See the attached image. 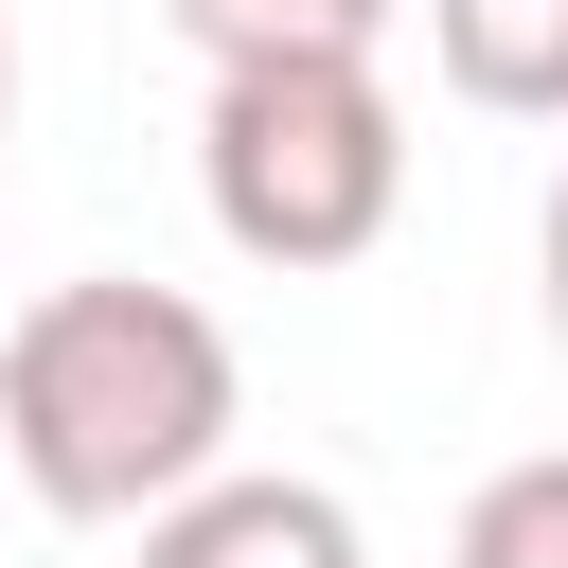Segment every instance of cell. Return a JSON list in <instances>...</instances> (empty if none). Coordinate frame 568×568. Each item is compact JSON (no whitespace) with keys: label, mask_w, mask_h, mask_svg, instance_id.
Here are the masks:
<instances>
[{"label":"cell","mask_w":568,"mask_h":568,"mask_svg":"<svg viewBox=\"0 0 568 568\" xmlns=\"http://www.w3.org/2000/svg\"><path fill=\"white\" fill-rule=\"evenodd\" d=\"M231 426H248V373H231V320L142 284V266H71L18 302L0 337V462L36 515L71 532H142L178 515L195 479H231Z\"/></svg>","instance_id":"1"},{"label":"cell","mask_w":568,"mask_h":568,"mask_svg":"<svg viewBox=\"0 0 568 568\" xmlns=\"http://www.w3.org/2000/svg\"><path fill=\"white\" fill-rule=\"evenodd\" d=\"M195 195L248 266H373L390 213H408V106L373 53H248L213 71V124H195Z\"/></svg>","instance_id":"2"},{"label":"cell","mask_w":568,"mask_h":568,"mask_svg":"<svg viewBox=\"0 0 568 568\" xmlns=\"http://www.w3.org/2000/svg\"><path fill=\"white\" fill-rule=\"evenodd\" d=\"M142 568H373V532H355V497L337 479H195L178 515H142Z\"/></svg>","instance_id":"3"},{"label":"cell","mask_w":568,"mask_h":568,"mask_svg":"<svg viewBox=\"0 0 568 568\" xmlns=\"http://www.w3.org/2000/svg\"><path fill=\"white\" fill-rule=\"evenodd\" d=\"M426 53L497 124H568V0H426Z\"/></svg>","instance_id":"4"},{"label":"cell","mask_w":568,"mask_h":568,"mask_svg":"<svg viewBox=\"0 0 568 568\" xmlns=\"http://www.w3.org/2000/svg\"><path fill=\"white\" fill-rule=\"evenodd\" d=\"M160 18H178L213 71H248V53H373L408 0H160Z\"/></svg>","instance_id":"5"},{"label":"cell","mask_w":568,"mask_h":568,"mask_svg":"<svg viewBox=\"0 0 568 568\" xmlns=\"http://www.w3.org/2000/svg\"><path fill=\"white\" fill-rule=\"evenodd\" d=\"M444 568H568V444L550 462H497L479 497H462V550Z\"/></svg>","instance_id":"6"},{"label":"cell","mask_w":568,"mask_h":568,"mask_svg":"<svg viewBox=\"0 0 568 568\" xmlns=\"http://www.w3.org/2000/svg\"><path fill=\"white\" fill-rule=\"evenodd\" d=\"M532 266H550V337H568V178H550V231H532Z\"/></svg>","instance_id":"7"},{"label":"cell","mask_w":568,"mask_h":568,"mask_svg":"<svg viewBox=\"0 0 568 568\" xmlns=\"http://www.w3.org/2000/svg\"><path fill=\"white\" fill-rule=\"evenodd\" d=\"M0 124H18V18H0Z\"/></svg>","instance_id":"8"}]
</instances>
